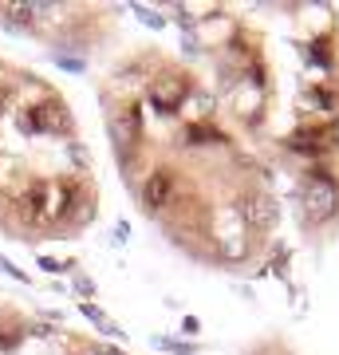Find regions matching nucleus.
Here are the masks:
<instances>
[{
    "mask_svg": "<svg viewBox=\"0 0 339 355\" xmlns=\"http://www.w3.org/2000/svg\"><path fill=\"white\" fill-rule=\"evenodd\" d=\"M331 209H336V186H331L327 178H312L300 193V214L308 217V221H324Z\"/></svg>",
    "mask_w": 339,
    "mask_h": 355,
    "instance_id": "nucleus-1",
    "label": "nucleus"
},
{
    "mask_svg": "<svg viewBox=\"0 0 339 355\" xmlns=\"http://www.w3.org/2000/svg\"><path fill=\"white\" fill-rule=\"evenodd\" d=\"M142 139V114L139 107H123V111L114 114L111 123V142L123 150V158H130V150H134V142Z\"/></svg>",
    "mask_w": 339,
    "mask_h": 355,
    "instance_id": "nucleus-2",
    "label": "nucleus"
},
{
    "mask_svg": "<svg viewBox=\"0 0 339 355\" xmlns=\"http://www.w3.org/2000/svg\"><path fill=\"white\" fill-rule=\"evenodd\" d=\"M63 198H67V193H63L60 186H36V190L28 193V214H32V221H51V217H60Z\"/></svg>",
    "mask_w": 339,
    "mask_h": 355,
    "instance_id": "nucleus-3",
    "label": "nucleus"
},
{
    "mask_svg": "<svg viewBox=\"0 0 339 355\" xmlns=\"http://www.w3.org/2000/svg\"><path fill=\"white\" fill-rule=\"evenodd\" d=\"M150 95H154V103H158L162 111H177V107L186 103L182 99V95H186V83L174 79V76H166V79H158V83L150 87Z\"/></svg>",
    "mask_w": 339,
    "mask_h": 355,
    "instance_id": "nucleus-4",
    "label": "nucleus"
},
{
    "mask_svg": "<svg viewBox=\"0 0 339 355\" xmlns=\"http://www.w3.org/2000/svg\"><path fill=\"white\" fill-rule=\"evenodd\" d=\"M170 198H174V178L170 174H150L146 178V186H142V202L150 205V209H162Z\"/></svg>",
    "mask_w": 339,
    "mask_h": 355,
    "instance_id": "nucleus-5",
    "label": "nucleus"
},
{
    "mask_svg": "<svg viewBox=\"0 0 339 355\" xmlns=\"http://www.w3.org/2000/svg\"><path fill=\"white\" fill-rule=\"evenodd\" d=\"M241 217L249 221V225H268L272 221V202L264 198V193H249V198H241Z\"/></svg>",
    "mask_w": 339,
    "mask_h": 355,
    "instance_id": "nucleus-6",
    "label": "nucleus"
},
{
    "mask_svg": "<svg viewBox=\"0 0 339 355\" xmlns=\"http://www.w3.org/2000/svg\"><path fill=\"white\" fill-rule=\"evenodd\" d=\"M76 288H79V292H83V296H91V292H95V284H91V280H87V277H79V280H76Z\"/></svg>",
    "mask_w": 339,
    "mask_h": 355,
    "instance_id": "nucleus-7",
    "label": "nucleus"
}]
</instances>
